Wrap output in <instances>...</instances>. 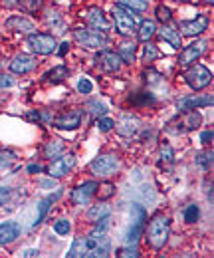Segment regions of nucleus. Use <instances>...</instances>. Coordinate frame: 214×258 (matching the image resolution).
I'll list each match as a JSON object with an SVG mask.
<instances>
[{
    "label": "nucleus",
    "mask_w": 214,
    "mask_h": 258,
    "mask_svg": "<svg viewBox=\"0 0 214 258\" xmlns=\"http://www.w3.org/2000/svg\"><path fill=\"white\" fill-rule=\"evenodd\" d=\"M20 226L16 222H2L0 224V244H10L18 238Z\"/></svg>",
    "instance_id": "f3484780"
},
{
    "label": "nucleus",
    "mask_w": 214,
    "mask_h": 258,
    "mask_svg": "<svg viewBox=\"0 0 214 258\" xmlns=\"http://www.w3.org/2000/svg\"><path fill=\"white\" fill-rule=\"evenodd\" d=\"M69 228H71V224H69V220H65V218H59V220L54 222V230H55V234H59V236H65V234L69 232Z\"/></svg>",
    "instance_id": "c85d7f7f"
},
{
    "label": "nucleus",
    "mask_w": 214,
    "mask_h": 258,
    "mask_svg": "<svg viewBox=\"0 0 214 258\" xmlns=\"http://www.w3.org/2000/svg\"><path fill=\"white\" fill-rule=\"evenodd\" d=\"M79 123H81V111L79 109H71V111H63L61 115H57L55 119H54V125L57 127V129H77L79 127Z\"/></svg>",
    "instance_id": "9b49d317"
},
{
    "label": "nucleus",
    "mask_w": 214,
    "mask_h": 258,
    "mask_svg": "<svg viewBox=\"0 0 214 258\" xmlns=\"http://www.w3.org/2000/svg\"><path fill=\"white\" fill-rule=\"evenodd\" d=\"M63 143L61 141H57V139H54V141H50L48 145H46V155L50 157V159H55V157H59L61 153H63Z\"/></svg>",
    "instance_id": "a878e982"
},
{
    "label": "nucleus",
    "mask_w": 214,
    "mask_h": 258,
    "mask_svg": "<svg viewBox=\"0 0 214 258\" xmlns=\"http://www.w3.org/2000/svg\"><path fill=\"white\" fill-rule=\"evenodd\" d=\"M168 238V220L164 216H155L147 226V240L153 248H162Z\"/></svg>",
    "instance_id": "7ed1b4c3"
},
{
    "label": "nucleus",
    "mask_w": 214,
    "mask_h": 258,
    "mask_svg": "<svg viewBox=\"0 0 214 258\" xmlns=\"http://www.w3.org/2000/svg\"><path fill=\"white\" fill-rule=\"evenodd\" d=\"M184 79H186V83H188L192 89H202V87H206V85L212 81V73H210V69H206L204 65L194 64L192 67L186 69Z\"/></svg>",
    "instance_id": "0eeeda50"
},
{
    "label": "nucleus",
    "mask_w": 214,
    "mask_h": 258,
    "mask_svg": "<svg viewBox=\"0 0 214 258\" xmlns=\"http://www.w3.org/2000/svg\"><path fill=\"white\" fill-rule=\"evenodd\" d=\"M28 46L32 52L40 54V56H48L55 50V38L52 34H44V32H38V34H30L28 36Z\"/></svg>",
    "instance_id": "423d86ee"
},
{
    "label": "nucleus",
    "mask_w": 214,
    "mask_h": 258,
    "mask_svg": "<svg viewBox=\"0 0 214 258\" xmlns=\"http://www.w3.org/2000/svg\"><path fill=\"white\" fill-rule=\"evenodd\" d=\"M184 220H186L188 224H192V222L198 220V206H196V204H190V206L184 210Z\"/></svg>",
    "instance_id": "7c9ffc66"
},
{
    "label": "nucleus",
    "mask_w": 214,
    "mask_h": 258,
    "mask_svg": "<svg viewBox=\"0 0 214 258\" xmlns=\"http://www.w3.org/2000/svg\"><path fill=\"white\" fill-rule=\"evenodd\" d=\"M115 127V121L111 119V117H99L97 119V129L99 131H109V129H113Z\"/></svg>",
    "instance_id": "473e14b6"
},
{
    "label": "nucleus",
    "mask_w": 214,
    "mask_h": 258,
    "mask_svg": "<svg viewBox=\"0 0 214 258\" xmlns=\"http://www.w3.org/2000/svg\"><path fill=\"white\" fill-rule=\"evenodd\" d=\"M135 44L131 42V44H123L121 46V50H119V58H121V62H125V64H133V60H135Z\"/></svg>",
    "instance_id": "b1692460"
},
{
    "label": "nucleus",
    "mask_w": 214,
    "mask_h": 258,
    "mask_svg": "<svg viewBox=\"0 0 214 258\" xmlns=\"http://www.w3.org/2000/svg\"><path fill=\"white\" fill-rule=\"evenodd\" d=\"M111 214V206L109 204H105V202H97L95 206H91L89 210H87V218L89 220H99V218H103V216H109Z\"/></svg>",
    "instance_id": "412c9836"
},
{
    "label": "nucleus",
    "mask_w": 214,
    "mask_h": 258,
    "mask_svg": "<svg viewBox=\"0 0 214 258\" xmlns=\"http://www.w3.org/2000/svg\"><path fill=\"white\" fill-rule=\"evenodd\" d=\"M113 22L121 36H131L137 28V16L133 14V10H129L121 4L113 6Z\"/></svg>",
    "instance_id": "f03ea898"
},
{
    "label": "nucleus",
    "mask_w": 214,
    "mask_h": 258,
    "mask_svg": "<svg viewBox=\"0 0 214 258\" xmlns=\"http://www.w3.org/2000/svg\"><path fill=\"white\" fill-rule=\"evenodd\" d=\"M97 189H99V185H97L95 181H87V183L75 187V189L71 191V202H73L75 206H83V204H87L89 198L93 196V193H95Z\"/></svg>",
    "instance_id": "6e6552de"
},
{
    "label": "nucleus",
    "mask_w": 214,
    "mask_h": 258,
    "mask_svg": "<svg viewBox=\"0 0 214 258\" xmlns=\"http://www.w3.org/2000/svg\"><path fill=\"white\" fill-rule=\"evenodd\" d=\"M8 194H10V189H6V187H0V206L4 204V200L8 198Z\"/></svg>",
    "instance_id": "37998d69"
},
{
    "label": "nucleus",
    "mask_w": 214,
    "mask_h": 258,
    "mask_svg": "<svg viewBox=\"0 0 214 258\" xmlns=\"http://www.w3.org/2000/svg\"><path fill=\"white\" fill-rule=\"evenodd\" d=\"M10 85H14V79L10 75L0 73V87H10Z\"/></svg>",
    "instance_id": "79ce46f5"
},
{
    "label": "nucleus",
    "mask_w": 214,
    "mask_h": 258,
    "mask_svg": "<svg viewBox=\"0 0 214 258\" xmlns=\"http://www.w3.org/2000/svg\"><path fill=\"white\" fill-rule=\"evenodd\" d=\"M160 159H164V161L172 163V159H174V153H172V149H170L168 145H162V147H160Z\"/></svg>",
    "instance_id": "4c0bfd02"
},
{
    "label": "nucleus",
    "mask_w": 214,
    "mask_h": 258,
    "mask_svg": "<svg viewBox=\"0 0 214 258\" xmlns=\"http://www.w3.org/2000/svg\"><path fill=\"white\" fill-rule=\"evenodd\" d=\"M119 4L129 8V10H133V12H145L147 6H149L147 0H119Z\"/></svg>",
    "instance_id": "bb28decb"
},
{
    "label": "nucleus",
    "mask_w": 214,
    "mask_h": 258,
    "mask_svg": "<svg viewBox=\"0 0 214 258\" xmlns=\"http://www.w3.org/2000/svg\"><path fill=\"white\" fill-rule=\"evenodd\" d=\"M198 165L202 169H210V165H212V153H200L198 155Z\"/></svg>",
    "instance_id": "c9c22d12"
},
{
    "label": "nucleus",
    "mask_w": 214,
    "mask_h": 258,
    "mask_svg": "<svg viewBox=\"0 0 214 258\" xmlns=\"http://www.w3.org/2000/svg\"><path fill=\"white\" fill-rule=\"evenodd\" d=\"M111 250V242L105 234L101 236H95V234H89V236H77L67 252L69 258H79V256H85V258H91V256H101L105 258Z\"/></svg>",
    "instance_id": "f257e3e1"
},
{
    "label": "nucleus",
    "mask_w": 214,
    "mask_h": 258,
    "mask_svg": "<svg viewBox=\"0 0 214 258\" xmlns=\"http://www.w3.org/2000/svg\"><path fill=\"white\" fill-rule=\"evenodd\" d=\"M119 256H123V258H129V256L137 258V256H139V252H137L135 248H123V250L119 252Z\"/></svg>",
    "instance_id": "a19ab883"
},
{
    "label": "nucleus",
    "mask_w": 214,
    "mask_h": 258,
    "mask_svg": "<svg viewBox=\"0 0 214 258\" xmlns=\"http://www.w3.org/2000/svg\"><path fill=\"white\" fill-rule=\"evenodd\" d=\"M67 50H69V44H67V42H63V44L59 46V52H57V54H59V56H63Z\"/></svg>",
    "instance_id": "49530a36"
},
{
    "label": "nucleus",
    "mask_w": 214,
    "mask_h": 258,
    "mask_svg": "<svg viewBox=\"0 0 214 258\" xmlns=\"http://www.w3.org/2000/svg\"><path fill=\"white\" fill-rule=\"evenodd\" d=\"M200 139H202V143H204V145H208V143L212 141V131H204Z\"/></svg>",
    "instance_id": "c03bdc74"
},
{
    "label": "nucleus",
    "mask_w": 214,
    "mask_h": 258,
    "mask_svg": "<svg viewBox=\"0 0 214 258\" xmlns=\"http://www.w3.org/2000/svg\"><path fill=\"white\" fill-rule=\"evenodd\" d=\"M178 26H180V32L184 36H198L208 28V18L204 14H200L194 20H182Z\"/></svg>",
    "instance_id": "f8f14e48"
},
{
    "label": "nucleus",
    "mask_w": 214,
    "mask_h": 258,
    "mask_svg": "<svg viewBox=\"0 0 214 258\" xmlns=\"http://www.w3.org/2000/svg\"><path fill=\"white\" fill-rule=\"evenodd\" d=\"M113 185H103L101 187V193H99V198H107V196H111L113 194Z\"/></svg>",
    "instance_id": "ea45409f"
},
{
    "label": "nucleus",
    "mask_w": 214,
    "mask_h": 258,
    "mask_svg": "<svg viewBox=\"0 0 214 258\" xmlns=\"http://www.w3.org/2000/svg\"><path fill=\"white\" fill-rule=\"evenodd\" d=\"M206 46H208V42L206 40H198V42H192L190 46H186L182 52H180V64L182 65H188V64H194V60H198L202 54H204V50H206Z\"/></svg>",
    "instance_id": "9d476101"
},
{
    "label": "nucleus",
    "mask_w": 214,
    "mask_h": 258,
    "mask_svg": "<svg viewBox=\"0 0 214 258\" xmlns=\"http://www.w3.org/2000/svg\"><path fill=\"white\" fill-rule=\"evenodd\" d=\"M52 200H54V198H52V196H48V198H44V200L40 202V212H38V218H36L34 226H38V224L42 222V218H44V214H46V210H48V204H50Z\"/></svg>",
    "instance_id": "f704fd0d"
},
{
    "label": "nucleus",
    "mask_w": 214,
    "mask_h": 258,
    "mask_svg": "<svg viewBox=\"0 0 214 258\" xmlns=\"http://www.w3.org/2000/svg\"><path fill=\"white\" fill-rule=\"evenodd\" d=\"M121 64L123 62H121L119 54H115V52H101V56H99V65L103 71H117L121 67Z\"/></svg>",
    "instance_id": "dca6fc26"
},
{
    "label": "nucleus",
    "mask_w": 214,
    "mask_h": 258,
    "mask_svg": "<svg viewBox=\"0 0 214 258\" xmlns=\"http://www.w3.org/2000/svg\"><path fill=\"white\" fill-rule=\"evenodd\" d=\"M204 105H212V95H196V97H184L176 103V107L180 111H190L194 107H204Z\"/></svg>",
    "instance_id": "2eb2a0df"
},
{
    "label": "nucleus",
    "mask_w": 214,
    "mask_h": 258,
    "mask_svg": "<svg viewBox=\"0 0 214 258\" xmlns=\"http://www.w3.org/2000/svg\"><path fill=\"white\" fill-rule=\"evenodd\" d=\"M20 6L26 12H36V10L42 8V0H20Z\"/></svg>",
    "instance_id": "2f4dec72"
},
{
    "label": "nucleus",
    "mask_w": 214,
    "mask_h": 258,
    "mask_svg": "<svg viewBox=\"0 0 214 258\" xmlns=\"http://www.w3.org/2000/svg\"><path fill=\"white\" fill-rule=\"evenodd\" d=\"M85 20H87V24H89L93 30L105 32V30L109 28V22L105 20L103 10H101V8H97V6H93V8H89V10L85 12Z\"/></svg>",
    "instance_id": "4468645a"
},
{
    "label": "nucleus",
    "mask_w": 214,
    "mask_h": 258,
    "mask_svg": "<svg viewBox=\"0 0 214 258\" xmlns=\"http://www.w3.org/2000/svg\"><path fill=\"white\" fill-rule=\"evenodd\" d=\"M95 222H97V224H95V228L91 230V234H95V236L105 234L107 228H109V216H103V218H99V220H95Z\"/></svg>",
    "instance_id": "c756f323"
},
{
    "label": "nucleus",
    "mask_w": 214,
    "mask_h": 258,
    "mask_svg": "<svg viewBox=\"0 0 214 258\" xmlns=\"http://www.w3.org/2000/svg\"><path fill=\"white\" fill-rule=\"evenodd\" d=\"M89 109H93V111H89V113H93V115H97V117L105 113V105H101V103H97V101L89 103Z\"/></svg>",
    "instance_id": "58836bf2"
},
{
    "label": "nucleus",
    "mask_w": 214,
    "mask_h": 258,
    "mask_svg": "<svg viewBox=\"0 0 214 258\" xmlns=\"http://www.w3.org/2000/svg\"><path fill=\"white\" fill-rule=\"evenodd\" d=\"M159 56V50H157V46L155 44H149V42H145V48H143V62L145 64H151L155 58Z\"/></svg>",
    "instance_id": "cd10ccee"
},
{
    "label": "nucleus",
    "mask_w": 214,
    "mask_h": 258,
    "mask_svg": "<svg viewBox=\"0 0 214 258\" xmlns=\"http://www.w3.org/2000/svg\"><path fill=\"white\" fill-rule=\"evenodd\" d=\"M36 65H38V60L28 54H20L10 62V69L14 73H28V71L36 69Z\"/></svg>",
    "instance_id": "ddd939ff"
},
{
    "label": "nucleus",
    "mask_w": 214,
    "mask_h": 258,
    "mask_svg": "<svg viewBox=\"0 0 214 258\" xmlns=\"http://www.w3.org/2000/svg\"><path fill=\"white\" fill-rule=\"evenodd\" d=\"M115 127H117V131H119L121 135H133V133L137 131V127H139V121H137L135 117H131V115H123V117L115 123Z\"/></svg>",
    "instance_id": "a211bd4d"
},
{
    "label": "nucleus",
    "mask_w": 214,
    "mask_h": 258,
    "mask_svg": "<svg viewBox=\"0 0 214 258\" xmlns=\"http://www.w3.org/2000/svg\"><path fill=\"white\" fill-rule=\"evenodd\" d=\"M65 75H67V67L59 64V65L52 67V69H50V71L44 75V79H48V81H54V83H55V81H61Z\"/></svg>",
    "instance_id": "5701e85b"
},
{
    "label": "nucleus",
    "mask_w": 214,
    "mask_h": 258,
    "mask_svg": "<svg viewBox=\"0 0 214 258\" xmlns=\"http://www.w3.org/2000/svg\"><path fill=\"white\" fill-rule=\"evenodd\" d=\"M77 91H79V93H91V91H93V83H91L87 77H81V79L77 81Z\"/></svg>",
    "instance_id": "72a5a7b5"
},
{
    "label": "nucleus",
    "mask_w": 214,
    "mask_h": 258,
    "mask_svg": "<svg viewBox=\"0 0 214 258\" xmlns=\"http://www.w3.org/2000/svg\"><path fill=\"white\" fill-rule=\"evenodd\" d=\"M157 18H159L160 22H168V20H170V10H168L166 6H159V8H157Z\"/></svg>",
    "instance_id": "e433bc0d"
},
{
    "label": "nucleus",
    "mask_w": 214,
    "mask_h": 258,
    "mask_svg": "<svg viewBox=\"0 0 214 258\" xmlns=\"http://www.w3.org/2000/svg\"><path fill=\"white\" fill-rule=\"evenodd\" d=\"M75 40L79 46H83L85 50H101L107 44V38L103 32L99 30H85V28H77L73 32Z\"/></svg>",
    "instance_id": "39448f33"
},
{
    "label": "nucleus",
    "mask_w": 214,
    "mask_h": 258,
    "mask_svg": "<svg viewBox=\"0 0 214 258\" xmlns=\"http://www.w3.org/2000/svg\"><path fill=\"white\" fill-rule=\"evenodd\" d=\"M38 254H40L38 250H34V248H30V250H26V252L22 254V256H24V258H32V256H38Z\"/></svg>",
    "instance_id": "a18cd8bd"
},
{
    "label": "nucleus",
    "mask_w": 214,
    "mask_h": 258,
    "mask_svg": "<svg viewBox=\"0 0 214 258\" xmlns=\"http://www.w3.org/2000/svg\"><path fill=\"white\" fill-rule=\"evenodd\" d=\"M182 125H184V129H196V127L200 125V113H198V111H194V109L186 111Z\"/></svg>",
    "instance_id": "393cba45"
},
{
    "label": "nucleus",
    "mask_w": 214,
    "mask_h": 258,
    "mask_svg": "<svg viewBox=\"0 0 214 258\" xmlns=\"http://www.w3.org/2000/svg\"><path fill=\"white\" fill-rule=\"evenodd\" d=\"M206 2H210V4H212V0H206Z\"/></svg>",
    "instance_id": "09e8293b"
},
{
    "label": "nucleus",
    "mask_w": 214,
    "mask_h": 258,
    "mask_svg": "<svg viewBox=\"0 0 214 258\" xmlns=\"http://www.w3.org/2000/svg\"><path fill=\"white\" fill-rule=\"evenodd\" d=\"M159 38L164 40V42H168L174 50L180 48V36H178V32H176L174 28H170V26H162V28L159 30Z\"/></svg>",
    "instance_id": "6ab92c4d"
},
{
    "label": "nucleus",
    "mask_w": 214,
    "mask_h": 258,
    "mask_svg": "<svg viewBox=\"0 0 214 258\" xmlns=\"http://www.w3.org/2000/svg\"><path fill=\"white\" fill-rule=\"evenodd\" d=\"M117 169H119V157L113 153L99 155L89 163V171L95 177H111L117 173Z\"/></svg>",
    "instance_id": "20e7f679"
},
{
    "label": "nucleus",
    "mask_w": 214,
    "mask_h": 258,
    "mask_svg": "<svg viewBox=\"0 0 214 258\" xmlns=\"http://www.w3.org/2000/svg\"><path fill=\"white\" fill-rule=\"evenodd\" d=\"M155 32H157L155 22H153V20H143V22H141V26H139L137 36H139V40H141V42H149V40L155 36Z\"/></svg>",
    "instance_id": "aec40b11"
},
{
    "label": "nucleus",
    "mask_w": 214,
    "mask_h": 258,
    "mask_svg": "<svg viewBox=\"0 0 214 258\" xmlns=\"http://www.w3.org/2000/svg\"><path fill=\"white\" fill-rule=\"evenodd\" d=\"M73 165H75V157L73 155H59V157H55L52 161V165H50L48 171H50V175L54 179H61L63 175H67L71 171Z\"/></svg>",
    "instance_id": "1a4fd4ad"
},
{
    "label": "nucleus",
    "mask_w": 214,
    "mask_h": 258,
    "mask_svg": "<svg viewBox=\"0 0 214 258\" xmlns=\"http://www.w3.org/2000/svg\"><path fill=\"white\" fill-rule=\"evenodd\" d=\"M28 173H40V167H38V165H30V167H28Z\"/></svg>",
    "instance_id": "de8ad7c7"
},
{
    "label": "nucleus",
    "mask_w": 214,
    "mask_h": 258,
    "mask_svg": "<svg viewBox=\"0 0 214 258\" xmlns=\"http://www.w3.org/2000/svg\"><path fill=\"white\" fill-rule=\"evenodd\" d=\"M6 26H8V28H18V30H22V32H32V30H34V24H32L30 20H26L24 16H12V18L6 22Z\"/></svg>",
    "instance_id": "4be33fe9"
}]
</instances>
